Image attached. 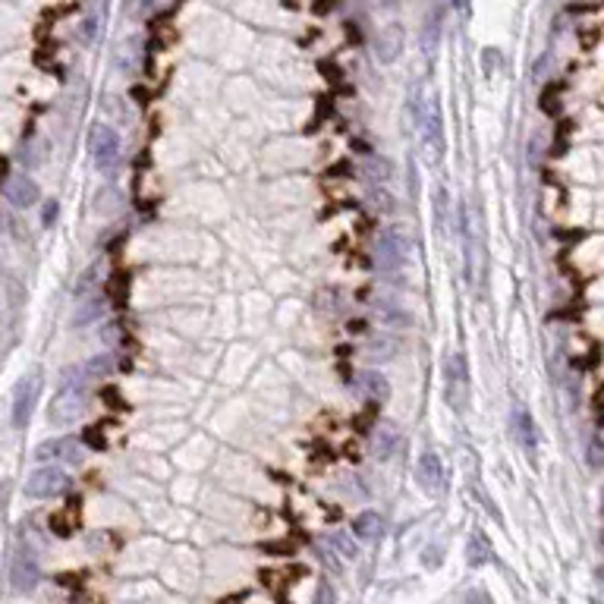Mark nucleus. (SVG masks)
Returning a JSON list of instances; mask_svg holds the SVG:
<instances>
[{
    "instance_id": "obj_1",
    "label": "nucleus",
    "mask_w": 604,
    "mask_h": 604,
    "mask_svg": "<svg viewBox=\"0 0 604 604\" xmlns=\"http://www.w3.org/2000/svg\"><path fill=\"white\" fill-rule=\"evenodd\" d=\"M86 412V391L82 385H60V391L47 403V422L54 428H70L76 426Z\"/></svg>"
},
{
    "instance_id": "obj_2",
    "label": "nucleus",
    "mask_w": 604,
    "mask_h": 604,
    "mask_svg": "<svg viewBox=\"0 0 604 604\" xmlns=\"http://www.w3.org/2000/svg\"><path fill=\"white\" fill-rule=\"evenodd\" d=\"M444 400L457 412L469 406V366L463 352H451L444 362Z\"/></svg>"
},
{
    "instance_id": "obj_3",
    "label": "nucleus",
    "mask_w": 604,
    "mask_h": 604,
    "mask_svg": "<svg viewBox=\"0 0 604 604\" xmlns=\"http://www.w3.org/2000/svg\"><path fill=\"white\" fill-rule=\"evenodd\" d=\"M375 265L381 274L387 277H397L406 265V239L397 227H385L378 233V243H375Z\"/></svg>"
},
{
    "instance_id": "obj_4",
    "label": "nucleus",
    "mask_w": 604,
    "mask_h": 604,
    "mask_svg": "<svg viewBox=\"0 0 604 604\" xmlns=\"http://www.w3.org/2000/svg\"><path fill=\"white\" fill-rule=\"evenodd\" d=\"M70 492V476L60 466H38L32 476L26 478V494L38 501H51Z\"/></svg>"
},
{
    "instance_id": "obj_5",
    "label": "nucleus",
    "mask_w": 604,
    "mask_h": 604,
    "mask_svg": "<svg viewBox=\"0 0 604 604\" xmlns=\"http://www.w3.org/2000/svg\"><path fill=\"white\" fill-rule=\"evenodd\" d=\"M418 133H422V145L426 152H432V161L444 158V127H441V111H438V101L426 98L422 107H418Z\"/></svg>"
},
{
    "instance_id": "obj_6",
    "label": "nucleus",
    "mask_w": 604,
    "mask_h": 604,
    "mask_svg": "<svg viewBox=\"0 0 604 604\" xmlns=\"http://www.w3.org/2000/svg\"><path fill=\"white\" fill-rule=\"evenodd\" d=\"M88 148H92V161L101 173H111L113 167L120 164V136L113 127H98L92 129V139H88Z\"/></svg>"
},
{
    "instance_id": "obj_7",
    "label": "nucleus",
    "mask_w": 604,
    "mask_h": 604,
    "mask_svg": "<svg viewBox=\"0 0 604 604\" xmlns=\"http://www.w3.org/2000/svg\"><path fill=\"white\" fill-rule=\"evenodd\" d=\"M38 554L32 551L29 545H20L13 558V570H10V579H13V589L16 592H32L38 585Z\"/></svg>"
},
{
    "instance_id": "obj_8",
    "label": "nucleus",
    "mask_w": 604,
    "mask_h": 604,
    "mask_svg": "<svg viewBox=\"0 0 604 604\" xmlns=\"http://www.w3.org/2000/svg\"><path fill=\"white\" fill-rule=\"evenodd\" d=\"M38 391H41L38 375H26V378L16 385V391H13V428L29 426V416H32V406H35V400H38Z\"/></svg>"
},
{
    "instance_id": "obj_9",
    "label": "nucleus",
    "mask_w": 604,
    "mask_h": 604,
    "mask_svg": "<svg viewBox=\"0 0 604 604\" xmlns=\"http://www.w3.org/2000/svg\"><path fill=\"white\" fill-rule=\"evenodd\" d=\"M416 482L418 488L428 494H438L441 488H444V463H441V457L432 447L422 451V457L416 459Z\"/></svg>"
},
{
    "instance_id": "obj_10",
    "label": "nucleus",
    "mask_w": 604,
    "mask_h": 604,
    "mask_svg": "<svg viewBox=\"0 0 604 604\" xmlns=\"http://www.w3.org/2000/svg\"><path fill=\"white\" fill-rule=\"evenodd\" d=\"M400 447H403V432H400L393 422H381V426H375V432H372V457L375 459L387 463V459L397 457Z\"/></svg>"
},
{
    "instance_id": "obj_11",
    "label": "nucleus",
    "mask_w": 604,
    "mask_h": 604,
    "mask_svg": "<svg viewBox=\"0 0 604 604\" xmlns=\"http://www.w3.org/2000/svg\"><path fill=\"white\" fill-rule=\"evenodd\" d=\"M35 457L38 459H60V463H82V444L76 438H54V441H41L35 447Z\"/></svg>"
},
{
    "instance_id": "obj_12",
    "label": "nucleus",
    "mask_w": 604,
    "mask_h": 604,
    "mask_svg": "<svg viewBox=\"0 0 604 604\" xmlns=\"http://www.w3.org/2000/svg\"><path fill=\"white\" fill-rule=\"evenodd\" d=\"M4 195H7V202L13 208H35L41 199V189L38 183H35L32 177H26V173H20V177H10L7 186H4Z\"/></svg>"
},
{
    "instance_id": "obj_13",
    "label": "nucleus",
    "mask_w": 604,
    "mask_h": 604,
    "mask_svg": "<svg viewBox=\"0 0 604 604\" xmlns=\"http://www.w3.org/2000/svg\"><path fill=\"white\" fill-rule=\"evenodd\" d=\"M403 45H406L403 26H400V22H387L378 32V38H375V57H378L381 63H393V60L403 54Z\"/></svg>"
},
{
    "instance_id": "obj_14",
    "label": "nucleus",
    "mask_w": 604,
    "mask_h": 604,
    "mask_svg": "<svg viewBox=\"0 0 604 604\" xmlns=\"http://www.w3.org/2000/svg\"><path fill=\"white\" fill-rule=\"evenodd\" d=\"M366 359L368 362H375V366H385V362H391V359H397L400 352V337H393V334H372L366 343Z\"/></svg>"
},
{
    "instance_id": "obj_15",
    "label": "nucleus",
    "mask_w": 604,
    "mask_h": 604,
    "mask_svg": "<svg viewBox=\"0 0 604 604\" xmlns=\"http://www.w3.org/2000/svg\"><path fill=\"white\" fill-rule=\"evenodd\" d=\"M466 560H469V567H485L488 560H492V545H488L485 532H472V535H469V545H466Z\"/></svg>"
},
{
    "instance_id": "obj_16",
    "label": "nucleus",
    "mask_w": 604,
    "mask_h": 604,
    "mask_svg": "<svg viewBox=\"0 0 604 604\" xmlns=\"http://www.w3.org/2000/svg\"><path fill=\"white\" fill-rule=\"evenodd\" d=\"M375 315H378V321L385 327H403V325H410V315H406L403 309L397 306V302H391V299H378V302H375Z\"/></svg>"
},
{
    "instance_id": "obj_17",
    "label": "nucleus",
    "mask_w": 604,
    "mask_h": 604,
    "mask_svg": "<svg viewBox=\"0 0 604 604\" xmlns=\"http://www.w3.org/2000/svg\"><path fill=\"white\" fill-rule=\"evenodd\" d=\"M101 312H104V296H88V299H82L79 306H76V312H73V325H76V327L92 325V321H98V319H101Z\"/></svg>"
},
{
    "instance_id": "obj_18",
    "label": "nucleus",
    "mask_w": 604,
    "mask_h": 604,
    "mask_svg": "<svg viewBox=\"0 0 604 604\" xmlns=\"http://www.w3.org/2000/svg\"><path fill=\"white\" fill-rule=\"evenodd\" d=\"M359 385H362V391L368 393L372 400H378V403H385L387 397H391V385H387V378L381 372H362L359 375Z\"/></svg>"
},
{
    "instance_id": "obj_19",
    "label": "nucleus",
    "mask_w": 604,
    "mask_h": 604,
    "mask_svg": "<svg viewBox=\"0 0 604 604\" xmlns=\"http://www.w3.org/2000/svg\"><path fill=\"white\" fill-rule=\"evenodd\" d=\"M381 525H385V519H381L375 510L359 513V517L352 519V532H356L359 538H375V535H381Z\"/></svg>"
},
{
    "instance_id": "obj_20",
    "label": "nucleus",
    "mask_w": 604,
    "mask_h": 604,
    "mask_svg": "<svg viewBox=\"0 0 604 604\" xmlns=\"http://www.w3.org/2000/svg\"><path fill=\"white\" fill-rule=\"evenodd\" d=\"M327 545H331L334 551H337L340 558H346V560H352V558H356V554H359V545H356V542H352L350 532H343V529H340V532H331V535H327Z\"/></svg>"
},
{
    "instance_id": "obj_21",
    "label": "nucleus",
    "mask_w": 604,
    "mask_h": 604,
    "mask_svg": "<svg viewBox=\"0 0 604 604\" xmlns=\"http://www.w3.org/2000/svg\"><path fill=\"white\" fill-rule=\"evenodd\" d=\"M517 432L525 451L535 453V426H532V416L525 410H517Z\"/></svg>"
},
{
    "instance_id": "obj_22",
    "label": "nucleus",
    "mask_w": 604,
    "mask_h": 604,
    "mask_svg": "<svg viewBox=\"0 0 604 604\" xmlns=\"http://www.w3.org/2000/svg\"><path fill=\"white\" fill-rule=\"evenodd\" d=\"M82 372H86V378H107V375L113 372L111 356H107V352H101V356H92L86 366H82Z\"/></svg>"
},
{
    "instance_id": "obj_23",
    "label": "nucleus",
    "mask_w": 604,
    "mask_h": 604,
    "mask_svg": "<svg viewBox=\"0 0 604 604\" xmlns=\"http://www.w3.org/2000/svg\"><path fill=\"white\" fill-rule=\"evenodd\" d=\"M315 306H319V312H327V315L340 312V290H337V286H327V290H321L319 299H315Z\"/></svg>"
},
{
    "instance_id": "obj_24",
    "label": "nucleus",
    "mask_w": 604,
    "mask_h": 604,
    "mask_svg": "<svg viewBox=\"0 0 604 604\" xmlns=\"http://www.w3.org/2000/svg\"><path fill=\"white\" fill-rule=\"evenodd\" d=\"M366 170H368V177L378 179V183H387V179H391V164H387L385 158H368Z\"/></svg>"
},
{
    "instance_id": "obj_25",
    "label": "nucleus",
    "mask_w": 604,
    "mask_h": 604,
    "mask_svg": "<svg viewBox=\"0 0 604 604\" xmlns=\"http://www.w3.org/2000/svg\"><path fill=\"white\" fill-rule=\"evenodd\" d=\"M447 202L451 199H447L444 189H434V220H438L441 230L447 227Z\"/></svg>"
},
{
    "instance_id": "obj_26",
    "label": "nucleus",
    "mask_w": 604,
    "mask_h": 604,
    "mask_svg": "<svg viewBox=\"0 0 604 604\" xmlns=\"http://www.w3.org/2000/svg\"><path fill=\"white\" fill-rule=\"evenodd\" d=\"M585 459H589L592 469H601V466H604V444H601V441H592L589 457H585Z\"/></svg>"
},
{
    "instance_id": "obj_27",
    "label": "nucleus",
    "mask_w": 604,
    "mask_h": 604,
    "mask_svg": "<svg viewBox=\"0 0 604 604\" xmlns=\"http://www.w3.org/2000/svg\"><path fill=\"white\" fill-rule=\"evenodd\" d=\"M372 205L378 208V211H393V208H397V205H393V195H387L385 189H375V193H372Z\"/></svg>"
},
{
    "instance_id": "obj_28",
    "label": "nucleus",
    "mask_w": 604,
    "mask_h": 604,
    "mask_svg": "<svg viewBox=\"0 0 604 604\" xmlns=\"http://www.w3.org/2000/svg\"><path fill=\"white\" fill-rule=\"evenodd\" d=\"M463 604H492V598H488L482 589H472L469 595L463 598Z\"/></svg>"
},
{
    "instance_id": "obj_29",
    "label": "nucleus",
    "mask_w": 604,
    "mask_h": 604,
    "mask_svg": "<svg viewBox=\"0 0 604 604\" xmlns=\"http://www.w3.org/2000/svg\"><path fill=\"white\" fill-rule=\"evenodd\" d=\"M315 604H334V589H331V585H321L319 595H315Z\"/></svg>"
},
{
    "instance_id": "obj_30",
    "label": "nucleus",
    "mask_w": 604,
    "mask_h": 604,
    "mask_svg": "<svg viewBox=\"0 0 604 604\" xmlns=\"http://www.w3.org/2000/svg\"><path fill=\"white\" fill-rule=\"evenodd\" d=\"M54 214H57V205H54V202H51V205L45 208V224H51V220H54Z\"/></svg>"
},
{
    "instance_id": "obj_31",
    "label": "nucleus",
    "mask_w": 604,
    "mask_h": 604,
    "mask_svg": "<svg viewBox=\"0 0 604 604\" xmlns=\"http://www.w3.org/2000/svg\"><path fill=\"white\" fill-rule=\"evenodd\" d=\"M598 548H601V554H604V525L598 529Z\"/></svg>"
},
{
    "instance_id": "obj_32",
    "label": "nucleus",
    "mask_w": 604,
    "mask_h": 604,
    "mask_svg": "<svg viewBox=\"0 0 604 604\" xmlns=\"http://www.w3.org/2000/svg\"><path fill=\"white\" fill-rule=\"evenodd\" d=\"M457 4H459V7H466V0H457Z\"/></svg>"
}]
</instances>
